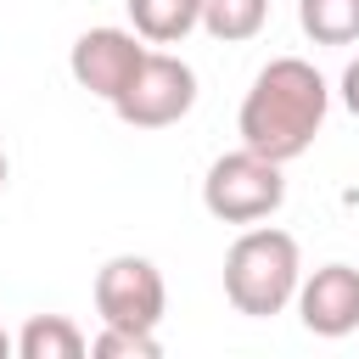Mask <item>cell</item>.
I'll return each instance as SVG.
<instances>
[{"label": "cell", "mask_w": 359, "mask_h": 359, "mask_svg": "<svg viewBox=\"0 0 359 359\" xmlns=\"http://www.w3.org/2000/svg\"><path fill=\"white\" fill-rule=\"evenodd\" d=\"M146 39L135 34V28H84L79 39H73V50H67V73H73V84L79 90H90V95H101L107 107L118 101V90L135 79V67L146 62Z\"/></svg>", "instance_id": "obj_6"}, {"label": "cell", "mask_w": 359, "mask_h": 359, "mask_svg": "<svg viewBox=\"0 0 359 359\" xmlns=\"http://www.w3.org/2000/svg\"><path fill=\"white\" fill-rule=\"evenodd\" d=\"M280 202H286L280 163H269V157H258L247 146L213 157L208 174H202V208L219 224H264V219L280 213Z\"/></svg>", "instance_id": "obj_3"}, {"label": "cell", "mask_w": 359, "mask_h": 359, "mask_svg": "<svg viewBox=\"0 0 359 359\" xmlns=\"http://www.w3.org/2000/svg\"><path fill=\"white\" fill-rule=\"evenodd\" d=\"M17 359H84L90 353V337L67 320V314H34L22 331H17Z\"/></svg>", "instance_id": "obj_9"}, {"label": "cell", "mask_w": 359, "mask_h": 359, "mask_svg": "<svg viewBox=\"0 0 359 359\" xmlns=\"http://www.w3.org/2000/svg\"><path fill=\"white\" fill-rule=\"evenodd\" d=\"M6 174H11V163H6V151H0V185H6Z\"/></svg>", "instance_id": "obj_15"}, {"label": "cell", "mask_w": 359, "mask_h": 359, "mask_svg": "<svg viewBox=\"0 0 359 359\" xmlns=\"http://www.w3.org/2000/svg\"><path fill=\"white\" fill-rule=\"evenodd\" d=\"M6 353H11V337H6V325H0V359H6Z\"/></svg>", "instance_id": "obj_14"}, {"label": "cell", "mask_w": 359, "mask_h": 359, "mask_svg": "<svg viewBox=\"0 0 359 359\" xmlns=\"http://www.w3.org/2000/svg\"><path fill=\"white\" fill-rule=\"evenodd\" d=\"M123 6H129V28L146 45H180L202 22V0H123Z\"/></svg>", "instance_id": "obj_8"}, {"label": "cell", "mask_w": 359, "mask_h": 359, "mask_svg": "<svg viewBox=\"0 0 359 359\" xmlns=\"http://www.w3.org/2000/svg\"><path fill=\"white\" fill-rule=\"evenodd\" d=\"M297 280H303V252L275 224H247L224 252V297L247 320H269L292 309Z\"/></svg>", "instance_id": "obj_2"}, {"label": "cell", "mask_w": 359, "mask_h": 359, "mask_svg": "<svg viewBox=\"0 0 359 359\" xmlns=\"http://www.w3.org/2000/svg\"><path fill=\"white\" fill-rule=\"evenodd\" d=\"M196 107V67L168 56V50H146V62L135 67V79L118 90L112 112L129 129H168Z\"/></svg>", "instance_id": "obj_4"}, {"label": "cell", "mask_w": 359, "mask_h": 359, "mask_svg": "<svg viewBox=\"0 0 359 359\" xmlns=\"http://www.w3.org/2000/svg\"><path fill=\"white\" fill-rule=\"evenodd\" d=\"M297 28L314 45H359V0H297Z\"/></svg>", "instance_id": "obj_11"}, {"label": "cell", "mask_w": 359, "mask_h": 359, "mask_svg": "<svg viewBox=\"0 0 359 359\" xmlns=\"http://www.w3.org/2000/svg\"><path fill=\"white\" fill-rule=\"evenodd\" d=\"M297 320L303 331L337 342V337H353L359 331V269L353 264H320L314 275L297 280Z\"/></svg>", "instance_id": "obj_7"}, {"label": "cell", "mask_w": 359, "mask_h": 359, "mask_svg": "<svg viewBox=\"0 0 359 359\" xmlns=\"http://www.w3.org/2000/svg\"><path fill=\"white\" fill-rule=\"evenodd\" d=\"M90 353H95V359H157V353H163V342H157V331L101 325V331L90 337Z\"/></svg>", "instance_id": "obj_12"}, {"label": "cell", "mask_w": 359, "mask_h": 359, "mask_svg": "<svg viewBox=\"0 0 359 359\" xmlns=\"http://www.w3.org/2000/svg\"><path fill=\"white\" fill-rule=\"evenodd\" d=\"M337 95H342V107H348V112L359 118V56H353V62L342 67V84H337Z\"/></svg>", "instance_id": "obj_13"}, {"label": "cell", "mask_w": 359, "mask_h": 359, "mask_svg": "<svg viewBox=\"0 0 359 359\" xmlns=\"http://www.w3.org/2000/svg\"><path fill=\"white\" fill-rule=\"evenodd\" d=\"M325 112H331V84L320 79V67L303 56H275L252 73L236 112V135L247 151L286 168L314 146V135L325 129Z\"/></svg>", "instance_id": "obj_1"}, {"label": "cell", "mask_w": 359, "mask_h": 359, "mask_svg": "<svg viewBox=\"0 0 359 359\" xmlns=\"http://www.w3.org/2000/svg\"><path fill=\"white\" fill-rule=\"evenodd\" d=\"M269 22V0H202V22L219 45H247Z\"/></svg>", "instance_id": "obj_10"}, {"label": "cell", "mask_w": 359, "mask_h": 359, "mask_svg": "<svg viewBox=\"0 0 359 359\" xmlns=\"http://www.w3.org/2000/svg\"><path fill=\"white\" fill-rule=\"evenodd\" d=\"M95 314L101 325H129V331H157L163 309H168V286L163 269L140 252H118L95 269Z\"/></svg>", "instance_id": "obj_5"}]
</instances>
